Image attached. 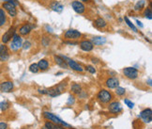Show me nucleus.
<instances>
[{"instance_id":"1","label":"nucleus","mask_w":152,"mask_h":129,"mask_svg":"<svg viewBox=\"0 0 152 129\" xmlns=\"http://www.w3.org/2000/svg\"><path fill=\"white\" fill-rule=\"evenodd\" d=\"M67 87V83L65 81L59 83L56 86H54L53 88L47 90V94L51 96V97H56V96L60 95L64 91H65Z\"/></svg>"},{"instance_id":"2","label":"nucleus","mask_w":152,"mask_h":129,"mask_svg":"<svg viewBox=\"0 0 152 129\" xmlns=\"http://www.w3.org/2000/svg\"><path fill=\"white\" fill-rule=\"evenodd\" d=\"M43 117L45 119H47V120H49L50 122H54V124H60V125H62V126L70 127L69 124H66L65 122H63L59 117H57L56 115L51 113V112H47V111L43 112Z\"/></svg>"},{"instance_id":"3","label":"nucleus","mask_w":152,"mask_h":129,"mask_svg":"<svg viewBox=\"0 0 152 129\" xmlns=\"http://www.w3.org/2000/svg\"><path fill=\"white\" fill-rule=\"evenodd\" d=\"M97 98L101 103L102 104H108L110 103V101L113 99L112 93L109 91H106V90H101L99 92L98 95H97Z\"/></svg>"},{"instance_id":"4","label":"nucleus","mask_w":152,"mask_h":129,"mask_svg":"<svg viewBox=\"0 0 152 129\" xmlns=\"http://www.w3.org/2000/svg\"><path fill=\"white\" fill-rule=\"evenodd\" d=\"M2 9H4L5 11H7L8 14L12 18L16 17V15H17V9H16V6L11 4V2H4L3 3Z\"/></svg>"},{"instance_id":"5","label":"nucleus","mask_w":152,"mask_h":129,"mask_svg":"<svg viewBox=\"0 0 152 129\" xmlns=\"http://www.w3.org/2000/svg\"><path fill=\"white\" fill-rule=\"evenodd\" d=\"M23 46V40L20 37V35L14 34L13 37L11 39V49L12 51H17L18 49Z\"/></svg>"},{"instance_id":"6","label":"nucleus","mask_w":152,"mask_h":129,"mask_svg":"<svg viewBox=\"0 0 152 129\" xmlns=\"http://www.w3.org/2000/svg\"><path fill=\"white\" fill-rule=\"evenodd\" d=\"M61 57H62L63 59L66 60L68 66H69L70 69H72L73 71H76V72H79V73H82L83 71H84L83 67L81 66L78 62H76L75 60H73V59H69V57H64V56H61Z\"/></svg>"},{"instance_id":"7","label":"nucleus","mask_w":152,"mask_h":129,"mask_svg":"<svg viewBox=\"0 0 152 129\" xmlns=\"http://www.w3.org/2000/svg\"><path fill=\"white\" fill-rule=\"evenodd\" d=\"M123 74L127 78L131 80L136 79L139 75L138 71L135 68H133V67H126V68L123 69Z\"/></svg>"},{"instance_id":"8","label":"nucleus","mask_w":152,"mask_h":129,"mask_svg":"<svg viewBox=\"0 0 152 129\" xmlns=\"http://www.w3.org/2000/svg\"><path fill=\"white\" fill-rule=\"evenodd\" d=\"M64 37L67 40H78V39L82 37V33L76 29H69L65 32Z\"/></svg>"},{"instance_id":"9","label":"nucleus","mask_w":152,"mask_h":129,"mask_svg":"<svg viewBox=\"0 0 152 129\" xmlns=\"http://www.w3.org/2000/svg\"><path fill=\"white\" fill-rule=\"evenodd\" d=\"M15 31H16V28L14 27H11L9 28V29L7 30L4 33V35L2 36V43L6 44V43H8L9 41L11 40L12 37H13V35L15 34Z\"/></svg>"},{"instance_id":"10","label":"nucleus","mask_w":152,"mask_h":129,"mask_svg":"<svg viewBox=\"0 0 152 129\" xmlns=\"http://www.w3.org/2000/svg\"><path fill=\"white\" fill-rule=\"evenodd\" d=\"M142 120L147 124H149L152 121V110L151 108H145L143 111H141L140 116H139Z\"/></svg>"},{"instance_id":"11","label":"nucleus","mask_w":152,"mask_h":129,"mask_svg":"<svg viewBox=\"0 0 152 129\" xmlns=\"http://www.w3.org/2000/svg\"><path fill=\"white\" fill-rule=\"evenodd\" d=\"M72 7L73 9V11L78 14H83L86 11L85 5H84L82 2L77 1V0H75V1H73L72 3Z\"/></svg>"},{"instance_id":"12","label":"nucleus","mask_w":152,"mask_h":129,"mask_svg":"<svg viewBox=\"0 0 152 129\" xmlns=\"http://www.w3.org/2000/svg\"><path fill=\"white\" fill-rule=\"evenodd\" d=\"M14 88L13 83L11 81H4L0 83V92H11Z\"/></svg>"},{"instance_id":"13","label":"nucleus","mask_w":152,"mask_h":129,"mask_svg":"<svg viewBox=\"0 0 152 129\" xmlns=\"http://www.w3.org/2000/svg\"><path fill=\"white\" fill-rule=\"evenodd\" d=\"M34 25H32L31 24H24L22 25L20 28H19V33H20V35H22V36H27V35H28L29 33L31 32V30L33 29Z\"/></svg>"},{"instance_id":"14","label":"nucleus","mask_w":152,"mask_h":129,"mask_svg":"<svg viewBox=\"0 0 152 129\" xmlns=\"http://www.w3.org/2000/svg\"><path fill=\"white\" fill-rule=\"evenodd\" d=\"M80 47L83 51H86V52H90V51L93 50L94 48V44L92 43L91 41L88 40H84L80 43Z\"/></svg>"},{"instance_id":"15","label":"nucleus","mask_w":152,"mask_h":129,"mask_svg":"<svg viewBox=\"0 0 152 129\" xmlns=\"http://www.w3.org/2000/svg\"><path fill=\"white\" fill-rule=\"evenodd\" d=\"M109 111L113 114H117L122 111V106L119 102H112L108 106Z\"/></svg>"},{"instance_id":"16","label":"nucleus","mask_w":152,"mask_h":129,"mask_svg":"<svg viewBox=\"0 0 152 129\" xmlns=\"http://www.w3.org/2000/svg\"><path fill=\"white\" fill-rule=\"evenodd\" d=\"M9 57V48L5 44H1L0 46V61H6Z\"/></svg>"},{"instance_id":"17","label":"nucleus","mask_w":152,"mask_h":129,"mask_svg":"<svg viewBox=\"0 0 152 129\" xmlns=\"http://www.w3.org/2000/svg\"><path fill=\"white\" fill-rule=\"evenodd\" d=\"M105 85L109 89H115L119 85V80L116 77H109L105 81Z\"/></svg>"},{"instance_id":"18","label":"nucleus","mask_w":152,"mask_h":129,"mask_svg":"<svg viewBox=\"0 0 152 129\" xmlns=\"http://www.w3.org/2000/svg\"><path fill=\"white\" fill-rule=\"evenodd\" d=\"M94 25L96 27L100 28V29H102V28H105L107 27V23H106V21L103 18L99 17L94 21Z\"/></svg>"},{"instance_id":"19","label":"nucleus","mask_w":152,"mask_h":129,"mask_svg":"<svg viewBox=\"0 0 152 129\" xmlns=\"http://www.w3.org/2000/svg\"><path fill=\"white\" fill-rule=\"evenodd\" d=\"M54 61H56V63L58 66L62 67V68H65V69L68 68V64L66 62V60L64 59L61 56H54Z\"/></svg>"},{"instance_id":"20","label":"nucleus","mask_w":152,"mask_h":129,"mask_svg":"<svg viewBox=\"0 0 152 129\" xmlns=\"http://www.w3.org/2000/svg\"><path fill=\"white\" fill-rule=\"evenodd\" d=\"M92 43L94 45H103L106 43V38L104 37H93L92 38Z\"/></svg>"},{"instance_id":"21","label":"nucleus","mask_w":152,"mask_h":129,"mask_svg":"<svg viewBox=\"0 0 152 129\" xmlns=\"http://www.w3.org/2000/svg\"><path fill=\"white\" fill-rule=\"evenodd\" d=\"M50 7L54 11H56V12H61L64 9L63 5L61 4V3L57 2V1H54V2L52 3V4L50 5Z\"/></svg>"},{"instance_id":"22","label":"nucleus","mask_w":152,"mask_h":129,"mask_svg":"<svg viewBox=\"0 0 152 129\" xmlns=\"http://www.w3.org/2000/svg\"><path fill=\"white\" fill-rule=\"evenodd\" d=\"M38 64V70H41V71H46L49 68V61L47 59H40Z\"/></svg>"},{"instance_id":"23","label":"nucleus","mask_w":152,"mask_h":129,"mask_svg":"<svg viewBox=\"0 0 152 129\" xmlns=\"http://www.w3.org/2000/svg\"><path fill=\"white\" fill-rule=\"evenodd\" d=\"M7 23V13L2 8H0V27Z\"/></svg>"},{"instance_id":"24","label":"nucleus","mask_w":152,"mask_h":129,"mask_svg":"<svg viewBox=\"0 0 152 129\" xmlns=\"http://www.w3.org/2000/svg\"><path fill=\"white\" fill-rule=\"evenodd\" d=\"M145 0H139L134 6V11H141L145 8Z\"/></svg>"},{"instance_id":"25","label":"nucleus","mask_w":152,"mask_h":129,"mask_svg":"<svg viewBox=\"0 0 152 129\" xmlns=\"http://www.w3.org/2000/svg\"><path fill=\"white\" fill-rule=\"evenodd\" d=\"M72 92L74 93V94H79V93L82 92V87H81L79 84L74 83L72 86Z\"/></svg>"},{"instance_id":"26","label":"nucleus","mask_w":152,"mask_h":129,"mask_svg":"<svg viewBox=\"0 0 152 129\" xmlns=\"http://www.w3.org/2000/svg\"><path fill=\"white\" fill-rule=\"evenodd\" d=\"M124 20H125V22H126V24H127L129 27H130V28L132 30V31H134V32H138V29H137V27H135V25L131 23V21L129 19L128 17H125L124 18Z\"/></svg>"},{"instance_id":"27","label":"nucleus","mask_w":152,"mask_h":129,"mask_svg":"<svg viewBox=\"0 0 152 129\" xmlns=\"http://www.w3.org/2000/svg\"><path fill=\"white\" fill-rule=\"evenodd\" d=\"M115 93L118 96H123L126 93V90L124 88H122V87L118 86V87H116V88H115Z\"/></svg>"},{"instance_id":"28","label":"nucleus","mask_w":152,"mask_h":129,"mask_svg":"<svg viewBox=\"0 0 152 129\" xmlns=\"http://www.w3.org/2000/svg\"><path fill=\"white\" fill-rule=\"evenodd\" d=\"M144 15L145 18L149 19L151 20L152 19V11H151V8H147L145 9V12H144Z\"/></svg>"},{"instance_id":"29","label":"nucleus","mask_w":152,"mask_h":129,"mask_svg":"<svg viewBox=\"0 0 152 129\" xmlns=\"http://www.w3.org/2000/svg\"><path fill=\"white\" fill-rule=\"evenodd\" d=\"M29 71H30L31 73L33 74H36L38 72V64L37 63H33L31 64L30 66H29Z\"/></svg>"},{"instance_id":"30","label":"nucleus","mask_w":152,"mask_h":129,"mask_svg":"<svg viewBox=\"0 0 152 129\" xmlns=\"http://www.w3.org/2000/svg\"><path fill=\"white\" fill-rule=\"evenodd\" d=\"M9 108V104L8 102H5V101H3L0 103V109H1L2 111H5V110H7V109Z\"/></svg>"},{"instance_id":"31","label":"nucleus","mask_w":152,"mask_h":129,"mask_svg":"<svg viewBox=\"0 0 152 129\" xmlns=\"http://www.w3.org/2000/svg\"><path fill=\"white\" fill-rule=\"evenodd\" d=\"M67 103H68V105H69V106H72L74 103H75V97H74L73 95H70Z\"/></svg>"},{"instance_id":"32","label":"nucleus","mask_w":152,"mask_h":129,"mask_svg":"<svg viewBox=\"0 0 152 129\" xmlns=\"http://www.w3.org/2000/svg\"><path fill=\"white\" fill-rule=\"evenodd\" d=\"M86 70L88 71L90 74H95V73H96V69H95L93 66H91V65H87V66L86 67Z\"/></svg>"},{"instance_id":"33","label":"nucleus","mask_w":152,"mask_h":129,"mask_svg":"<svg viewBox=\"0 0 152 129\" xmlns=\"http://www.w3.org/2000/svg\"><path fill=\"white\" fill-rule=\"evenodd\" d=\"M124 103H125V104L127 105L130 108H133L134 104H133V103H132L131 101H130L129 99H125V100H124Z\"/></svg>"},{"instance_id":"34","label":"nucleus","mask_w":152,"mask_h":129,"mask_svg":"<svg viewBox=\"0 0 152 129\" xmlns=\"http://www.w3.org/2000/svg\"><path fill=\"white\" fill-rule=\"evenodd\" d=\"M4 2H11V4H13L16 7H18L19 5H20V3L18 2V0H3Z\"/></svg>"},{"instance_id":"35","label":"nucleus","mask_w":152,"mask_h":129,"mask_svg":"<svg viewBox=\"0 0 152 129\" xmlns=\"http://www.w3.org/2000/svg\"><path fill=\"white\" fill-rule=\"evenodd\" d=\"M31 46V43H30V41H25V43L23 44V46L22 47H24V49H28V48H30Z\"/></svg>"},{"instance_id":"36","label":"nucleus","mask_w":152,"mask_h":129,"mask_svg":"<svg viewBox=\"0 0 152 129\" xmlns=\"http://www.w3.org/2000/svg\"><path fill=\"white\" fill-rule=\"evenodd\" d=\"M8 128V124L6 122H0V129H7Z\"/></svg>"},{"instance_id":"37","label":"nucleus","mask_w":152,"mask_h":129,"mask_svg":"<svg viewBox=\"0 0 152 129\" xmlns=\"http://www.w3.org/2000/svg\"><path fill=\"white\" fill-rule=\"evenodd\" d=\"M38 92L41 93V94H47V90H45V89H38Z\"/></svg>"},{"instance_id":"38","label":"nucleus","mask_w":152,"mask_h":129,"mask_svg":"<svg viewBox=\"0 0 152 129\" xmlns=\"http://www.w3.org/2000/svg\"><path fill=\"white\" fill-rule=\"evenodd\" d=\"M136 23H137V25H139V27H143V24H142L140 21L136 20Z\"/></svg>"},{"instance_id":"39","label":"nucleus","mask_w":152,"mask_h":129,"mask_svg":"<svg viewBox=\"0 0 152 129\" xmlns=\"http://www.w3.org/2000/svg\"><path fill=\"white\" fill-rule=\"evenodd\" d=\"M65 43H68V44H72V45H74V44H76V43H73V41H65Z\"/></svg>"},{"instance_id":"40","label":"nucleus","mask_w":152,"mask_h":129,"mask_svg":"<svg viewBox=\"0 0 152 129\" xmlns=\"http://www.w3.org/2000/svg\"><path fill=\"white\" fill-rule=\"evenodd\" d=\"M148 84H149V86H151V79L148 80Z\"/></svg>"},{"instance_id":"41","label":"nucleus","mask_w":152,"mask_h":129,"mask_svg":"<svg viewBox=\"0 0 152 129\" xmlns=\"http://www.w3.org/2000/svg\"><path fill=\"white\" fill-rule=\"evenodd\" d=\"M81 1H83V2H87L88 0H81Z\"/></svg>"},{"instance_id":"42","label":"nucleus","mask_w":152,"mask_h":129,"mask_svg":"<svg viewBox=\"0 0 152 129\" xmlns=\"http://www.w3.org/2000/svg\"><path fill=\"white\" fill-rule=\"evenodd\" d=\"M1 44H2V43H0V46H1Z\"/></svg>"}]
</instances>
